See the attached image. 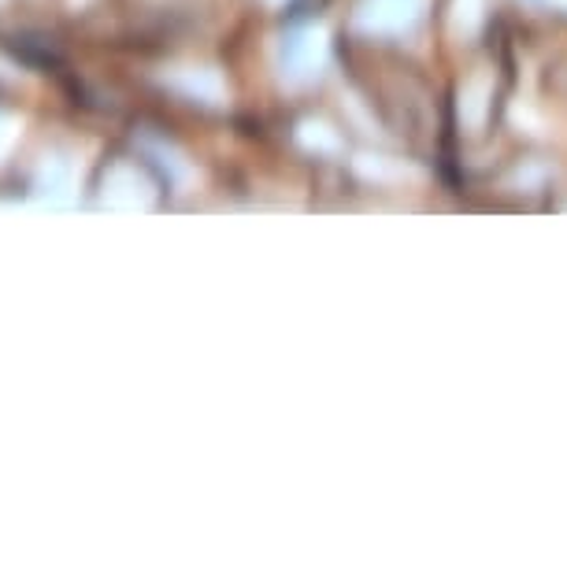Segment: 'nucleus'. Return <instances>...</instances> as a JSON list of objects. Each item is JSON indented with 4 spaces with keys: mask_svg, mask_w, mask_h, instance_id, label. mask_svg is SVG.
<instances>
[{
    "mask_svg": "<svg viewBox=\"0 0 567 567\" xmlns=\"http://www.w3.org/2000/svg\"><path fill=\"white\" fill-rule=\"evenodd\" d=\"M508 68L494 49H475L445 90V137L460 148H489L505 131Z\"/></svg>",
    "mask_w": 567,
    "mask_h": 567,
    "instance_id": "1",
    "label": "nucleus"
},
{
    "mask_svg": "<svg viewBox=\"0 0 567 567\" xmlns=\"http://www.w3.org/2000/svg\"><path fill=\"white\" fill-rule=\"evenodd\" d=\"M442 0H346L341 38L352 49L412 52L437 30Z\"/></svg>",
    "mask_w": 567,
    "mask_h": 567,
    "instance_id": "2",
    "label": "nucleus"
},
{
    "mask_svg": "<svg viewBox=\"0 0 567 567\" xmlns=\"http://www.w3.org/2000/svg\"><path fill=\"white\" fill-rule=\"evenodd\" d=\"M489 189L512 197L516 205H538L542 197H556L564 186V164L545 148H516L505 153L501 164L489 167Z\"/></svg>",
    "mask_w": 567,
    "mask_h": 567,
    "instance_id": "3",
    "label": "nucleus"
}]
</instances>
